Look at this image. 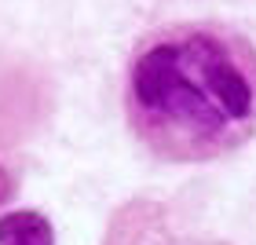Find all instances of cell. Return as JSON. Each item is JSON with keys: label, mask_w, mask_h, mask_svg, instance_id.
<instances>
[{"label": "cell", "mask_w": 256, "mask_h": 245, "mask_svg": "<svg viewBox=\"0 0 256 245\" xmlns=\"http://www.w3.org/2000/svg\"><path fill=\"white\" fill-rule=\"evenodd\" d=\"M128 106L136 132L161 158H216L256 121V62L224 33H165L136 55Z\"/></svg>", "instance_id": "obj_1"}, {"label": "cell", "mask_w": 256, "mask_h": 245, "mask_svg": "<svg viewBox=\"0 0 256 245\" xmlns=\"http://www.w3.org/2000/svg\"><path fill=\"white\" fill-rule=\"evenodd\" d=\"M0 245H55V230L40 212H8L0 216Z\"/></svg>", "instance_id": "obj_2"}, {"label": "cell", "mask_w": 256, "mask_h": 245, "mask_svg": "<svg viewBox=\"0 0 256 245\" xmlns=\"http://www.w3.org/2000/svg\"><path fill=\"white\" fill-rule=\"evenodd\" d=\"M8 194H11V176H8V168L0 165V205L8 202Z\"/></svg>", "instance_id": "obj_3"}]
</instances>
